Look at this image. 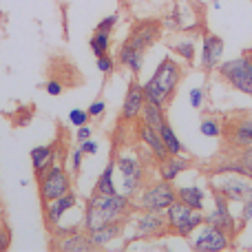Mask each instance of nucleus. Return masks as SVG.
<instances>
[{"label": "nucleus", "mask_w": 252, "mask_h": 252, "mask_svg": "<svg viewBox=\"0 0 252 252\" xmlns=\"http://www.w3.org/2000/svg\"><path fill=\"white\" fill-rule=\"evenodd\" d=\"M215 2H219V0H215Z\"/></svg>", "instance_id": "nucleus-43"}, {"label": "nucleus", "mask_w": 252, "mask_h": 252, "mask_svg": "<svg viewBox=\"0 0 252 252\" xmlns=\"http://www.w3.org/2000/svg\"><path fill=\"white\" fill-rule=\"evenodd\" d=\"M210 190H217L230 204H244L252 197V179L239 173H221L210 177Z\"/></svg>", "instance_id": "nucleus-6"}, {"label": "nucleus", "mask_w": 252, "mask_h": 252, "mask_svg": "<svg viewBox=\"0 0 252 252\" xmlns=\"http://www.w3.org/2000/svg\"><path fill=\"white\" fill-rule=\"evenodd\" d=\"M230 153L237 157V161H239L241 175H246V177L252 179V146L241 148V151H230Z\"/></svg>", "instance_id": "nucleus-30"}, {"label": "nucleus", "mask_w": 252, "mask_h": 252, "mask_svg": "<svg viewBox=\"0 0 252 252\" xmlns=\"http://www.w3.org/2000/svg\"><path fill=\"white\" fill-rule=\"evenodd\" d=\"M89 241H91L93 250H102L111 244V241H118L120 237L124 235V221H111L104 223L100 228H93V230L87 232Z\"/></svg>", "instance_id": "nucleus-17"}, {"label": "nucleus", "mask_w": 252, "mask_h": 252, "mask_svg": "<svg viewBox=\"0 0 252 252\" xmlns=\"http://www.w3.org/2000/svg\"><path fill=\"white\" fill-rule=\"evenodd\" d=\"M91 135H93V130H91V126H89V124L78 126V133H75L78 142H84V139H91Z\"/></svg>", "instance_id": "nucleus-41"}, {"label": "nucleus", "mask_w": 252, "mask_h": 252, "mask_svg": "<svg viewBox=\"0 0 252 252\" xmlns=\"http://www.w3.org/2000/svg\"><path fill=\"white\" fill-rule=\"evenodd\" d=\"M11 246V232L7 226H0V250H7Z\"/></svg>", "instance_id": "nucleus-38"}, {"label": "nucleus", "mask_w": 252, "mask_h": 252, "mask_svg": "<svg viewBox=\"0 0 252 252\" xmlns=\"http://www.w3.org/2000/svg\"><path fill=\"white\" fill-rule=\"evenodd\" d=\"M104 111H106V102L104 100H95L87 109V113H89V118H102V115H104Z\"/></svg>", "instance_id": "nucleus-37"}, {"label": "nucleus", "mask_w": 252, "mask_h": 252, "mask_svg": "<svg viewBox=\"0 0 252 252\" xmlns=\"http://www.w3.org/2000/svg\"><path fill=\"white\" fill-rule=\"evenodd\" d=\"M118 20H120V13H111V16H106V18H102L100 22H97V27H95V31H113V27L118 25Z\"/></svg>", "instance_id": "nucleus-35"}, {"label": "nucleus", "mask_w": 252, "mask_h": 252, "mask_svg": "<svg viewBox=\"0 0 252 252\" xmlns=\"http://www.w3.org/2000/svg\"><path fill=\"white\" fill-rule=\"evenodd\" d=\"M82 159H84V151L82 148H75V151L69 153L66 161H69V173L71 175H78L80 168H82Z\"/></svg>", "instance_id": "nucleus-31"}, {"label": "nucleus", "mask_w": 252, "mask_h": 252, "mask_svg": "<svg viewBox=\"0 0 252 252\" xmlns=\"http://www.w3.org/2000/svg\"><path fill=\"white\" fill-rule=\"evenodd\" d=\"M137 135H139V142L153 153V157H155L157 161L168 157V148H166L164 139H161V135L157 128H153V126L142 122V124H137Z\"/></svg>", "instance_id": "nucleus-18"}, {"label": "nucleus", "mask_w": 252, "mask_h": 252, "mask_svg": "<svg viewBox=\"0 0 252 252\" xmlns=\"http://www.w3.org/2000/svg\"><path fill=\"white\" fill-rule=\"evenodd\" d=\"M182 78H184L182 64L170 56L161 58V62L157 64V69L153 71V75L142 84L146 102H153V104L164 106L166 109L168 102L173 100V95H175V91H177Z\"/></svg>", "instance_id": "nucleus-2"}, {"label": "nucleus", "mask_w": 252, "mask_h": 252, "mask_svg": "<svg viewBox=\"0 0 252 252\" xmlns=\"http://www.w3.org/2000/svg\"><path fill=\"white\" fill-rule=\"evenodd\" d=\"M29 155H31V164H33L35 177H40L44 170H49L51 166H56L58 159H60V151H58L56 146H51V144H44V146L31 148Z\"/></svg>", "instance_id": "nucleus-19"}, {"label": "nucleus", "mask_w": 252, "mask_h": 252, "mask_svg": "<svg viewBox=\"0 0 252 252\" xmlns=\"http://www.w3.org/2000/svg\"><path fill=\"white\" fill-rule=\"evenodd\" d=\"M139 120H142L144 124L153 126V128H159V126L164 124L168 118H166L164 106H157V104H153V102H146V104H144V109H142Z\"/></svg>", "instance_id": "nucleus-25"}, {"label": "nucleus", "mask_w": 252, "mask_h": 252, "mask_svg": "<svg viewBox=\"0 0 252 252\" xmlns=\"http://www.w3.org/2000/svg\"><path fill=\"white\" fill-rule=\"evenodd\" d=\"M53 248L60 252H89V250H93V246H91V241H89L87 230L80 228V230H75V232L58 237Z\"/></svg>", "instance_id": "nucleus-20"}, {"label": "nucleus", "mask_w": 252, "mask_h": 252, "mask_svg": "<svg viewBox=\"0 0 252 252\" xmlns=\"http://www.w3.org/2000/svg\"><path fill=\"white\" fill-rule=\"evenodd\" d=\"M95 64H97V71L104 75L113 73L115 71V58L111 56V53H104V56H97L95 58Z\"/></svg>", "instance_id": "nucleus-32"}, {"label": "nucleus", "mask_w": 252, "mask_h": 252, "mask_svg": "<svg viewBox=\"0 0 252 252\" xmlns=\"http://www.w3.org/2000/svg\"><path fill=\"white\" fill-rule=\"evenodd\" d=\"M213 192V210L210 213H204V223H210V226H217V228H221V230H226V232H230L232 235V239H235L239 232H237V219H235V215L230 213V201L226 199V197L221 195V192H217V190H210Z\"/></svg>", "instance_id": "nucleus-12"}, {"label": "nucleus", "mask_w": 252, "mask_h": 252, "mask_svg": "<svg viewBox=\"0 0 252 252\" xmlns=\"http://www.w3.org/2000/svg\"><path fill=\"white\" fill-rule=\"evenodd\" d=\"M199 133L204 135V137H221L223 135V124L219 122L217 118H201L199 122Z\"/></svg>", "instance_id": "nucleus-29"}, {"label": "nucleus", "mask_w": 252, "mask_h": 252, "mask_svg": "<svg viewBox=\"0 0 252 252\" xmlns=\"http://www.w3.org/2000/svg\"><path fill=\"white\" fill-rule=\"evenodd\" d=\"M71 188H73V179H71V173L62 164L51 166V168L44 170L38 177V192L42 204L66 195Z\"/></svg>", "instance_id": "nucleus-7"}, {"label": "nucleus", "mask_w": 252, "mask_h": 252, "mask_svg": "<svg viewBox=\"0 0 252 252\" xmlns=\"http://www.w3.org/2000/svg\"><path fill=\"white\" fill-rule=\"evenodd\" d=\"M118 62L122 66H126L133 75H137L139 71H142V66H144V53L137 51V49H133L124 40V42L120 44V49H118Z\"/></svg>", "instance_id": "nucleus-22"}, {"label": "nucleus", "mask_w": 252, "mask_h": 252, "mask_svg": "<svg viewBox=\"0 0 252 252\" xmlns=\"http://www.w3.org/2000/svg\"><path fill=\"white\" fill-rule=\"evenodd\" d=\"M248 58H250V62H252V49H250V51H248Z\"/></svg>", "instance_id": "nucleus-42"}, {"label": "nucleus", "mask_w": 252, "mask_h": 252, "mask_svg": "<svg viewBox=\"0 0 252 252\" xmlns=\"http://www.w3.org/2000/svg\"><path fill=\"white\" fill-rule=\"evenodd\" d=\"M133 201L124 192H115V195H100L93 192L87 199V208H84L82 217V230H93L104 223L111 221H126L133 210Z\"/></svg>", "instance_id": "nucleus-1"}, {"label": "nucleus", "mask_w": 252, "mask_h": 252, "mask_svg": "<svg viewBox=\"0 0 252 252\" xmlns=\"http://www.w3.org/2000/svg\"><path fill=\"white\" fill-rule=\"evenodd\" d=\"M252 221V197L248 201H244V206H241V215H239V228H237V232H241L246 226Z\"/></svg>", "instance_id": "nucleus-33"}, {"label": "nucleus", "mask_w": 252, "mask_h": 252, "mask_svg": "<svg viewBox=\"0 0 252 252\" xmlns=\"http://www.w3.org/2000/svg\"><path fill=\"white\" fill-rule=\"evenodd\" d=\"M177 201V188H173V182H159L148 184L137 192L135 208L137 210H151V213H166L170 204Z\"/></svg>", "instance_id": "nucleus-4"}, {"label": "nucleus", "mask_w": 252, "mask_h": 252, "mask_svg": "<svg viewBox=\"0 0 252 252\" xmlns=\"http://www.w3.org/2000/svg\"><path fill=\"white\" fill-rule=\"evenodd\" d=\"M159 35H161V22L148 18V20L135 22L130 33H128V38H126V42H128L133 49H137V51L146 53L148 49L159 40Z\"/></svg>", "instance_id": "nucleus-13"}, {"label": "nucleus", "mask_w": 252, "mask_h": 252, "mask_svg": "<svg viewBox=\"0 0 252 252\" xmlns=\"http://www.w3.org/2000/svg\"><path fill=\"white\" fill-rule=\"evenodd\" d=\"M133 232L126 241H139V239H161L168 235V223H166L164 213H151V210H139V215L130 221Z\"/></svg>", "instance_id": "nucleus-8"}, {"label": "nucleus", "mask_w": 252, "mask_h": 252, "mask_svg": "<svg viewBox=\"0 0 252 252\" xmlns=\"http://www.w3.org/2000/svg\"><path fill=\"white\" fill-rule=\"evenodd\" d=\"M177 199L182 201V204L195 208V210L206 208V190L199 188V186H179L177 188Z\"/></svg>", "instance_id": "nucleus-23"}, {"label": "nucleus", "mask_w": 252, "mask_h": 252, "mask_svg": "<svg viewBox=\"0 0 252 252\" xmlns=\"http://www.w3.org/2000/svg\"><path fill=\"white\" fill-rule=\"evenodd\" d=\"M78 206V195L73 190H69L66 195L58 197V199H51L47 204H42L44 208V221H47L49 228H56L62 223V217H64L69 210H73Z\"/></svg>", "instance_id": "nucleus-15"}, {"label": "nucleus", "mask_w": 252, "mask_h": 252, "mask_svg": "<svg viewBox=\"0 0 252 252\" xmlns=\"http://www.w3.org/2000/svg\"><path fill=\"white\" fill-rule=\"evenodd\" d=\"M89 47H91L93 56H104V53H109L111 49V33L109 31H95V33L91 35V40H89Z\"/></svg>", "instance_id": "nucleus-27"}, {"label": "nucleus", "mask_w": 252, "mask_h": 252, "mask_svg": "<svg viewBox=\"0 0 252 252\" xmlns=\"http://www.w3.org/2000/svg\"><path fill=\"white\" fill-rule=\"evenodd\" d=\"M80 148L84 151V155H95L97 153V142H93V139H84V142H80Z\"/></svg>", "instance_id": "nucleus-39"}, {"label": "nucleus", "mask_w": 252, "mask_h": 252, "mask_svg": "<svg viewBox=\"0 0 252 252\" xmlns=\"http://www.w3.org/2000/svg\"><path fill=\"white\" fill-rule=\"evenodd\" d=\"M232 235L217 226H210V223H204V226L197 228V235L192 237L190 246L192 250L197 252H223L230 248Z\"/></svg>", "instance_id": "nucleus-10"}, {"label": "nucleus", "mask_w": 252, "mask_h": 252, "mask_svg": "<svg viewBox=\"0 0 252 252\" xmlns=\"http://www.w3.org/2000/svg\"><path fill=\"white\" fill-rule=\"evenodd\" d=\"M157 130H159L161 139H164L166 148H168V155H184V153H186V148H184V144L179 142V137L175 135V130H173V126L168 124V120H166Z\"/></svg>", "instance_id": "nucleus-26"}, {"label": "nucleus", "mask_w": 252, "mask_h": 252, "mask_svg": "<svg viewBox=\"0 0 252 252\" xmlns=\"http://www.w3.org/2000/svg\"><path fill=\"white\" fill-rule=\"evenodd\" d=\"M170 49H173V51L177 53L184 62H186V64H192V62H195L197 47H195V42H192V40H179V42L170 44Z\"/></svg>", "instance_id": "nucleus-28"}, {"label": "nucleus", "mask_w": 252, "mask_h": 252, "mask_svg": "<svg viewBox=\"0 0 252 252\" xmlns=\"http://www.w3.org/2000/svg\"><path fill=\"white\" fill-rule=\"evenodd\" d=\"M188 100H190L192 109H201V106H204V102H206V91L201 87L190 89V93H188Z\"/></svg>", "instance_id": "nucleus-34"}, {"label": "nucleus", "mask_w": 252, "mask_h": 252, "mask_svg": "<svg viewBox=\"0 0 252 252\" xmlns=\"http://www.w3.org/2000/svg\"><path fill=\"white\" fill-rule=\"evenodd\" d=\"M223 137H226L228 151H241L252 146V113L235 115L223 124Z\"/></svg>", "instance_id": "nucleus-11"}, {"label": "nucleus", "mask_w": 252, "mask_h": 252, "mask_svg": "<svg viewBox=\"0 0 252 252\" xmlns=\"http://www.w3.org/2000/svg\"><path fill=\"white\" fill-rule=\"evenodd\" d=\"M223 60V40L219 35L204 31L201 38V69L204 73H213Z\"/></svg>", "instance_id": "nucleus-14"}, {"label": "nucleus", "mask_w": 252, "mask_h": 252, "mask_svg": "<svg viewBox=\"0 0 252 252\" xmlns=\"http://www.w3.org/2000/svg\"><path fill=\"white\" fill-rule=\"evenodd\" d=\"M146 104V97H144V89L139 82H130L128 89H126V95L122 102V120L124 122H137L139 115H142V109Z\"/></svg>", "instance_id": "nucleus-16"}, {"label": "nucleus", "mask_w": 252, "mask_h": 252, "mask_svg": "<svg viewBox=\"0 0 252 252\" xmlns=\"http://www.w3.org/2000/svg\"><path fill=\"white\" fill-rule=\"evenodd\" d=\"M44 91H47L49 95H60V93H62V84L58 82V80H49V82L44 84Z\"/></svg>", "instance_id": "nucleus-40"}, {"label": "nucleus", "mask_w": 252, "mask_h": 252, "mask_svg": "<svg viewBox=\"0 0 252 252\" xmlns=\"http://www.w3.org/2000/svg\"><path fill=\"white\" fill-rule=\"evenodd\" d=\"M115 159H111L109 164H106V168L102 170V175L97 177L95 182V192H100V195H115V192H120V188L115 186Z\"/></svg>", "instance_id": "nucleus-24"}, {"label": "nucleus", "mask_w": 252, "mask_h": 252, "mask_svg": "<svg viewBox=\"0 0 252 252\" xmlns=\"http://www.w3.org/2000/svg\"><path fill=\"white\" fill-rule=\"evenodd\" d=\"M115 168L122 175V190L124 195H128L133 199L139 190L144 188V164L139 161V157L135 155H126V153H120L115 157Z\"/></svg>", "instance_id": "nucleus-9"}, {"label": "nucleus", "mask_w": 252, "mask_h": 252, "mask_svg": "<svg viewBox=\"0 0 252 252\" xmlns=\"http://www.w3.org/2000/svg\"><path fill=\"white\" fill-rule=\"evenodd\" d=\"M188 168H190V161L184 159L182 155H168L166 159L157 161V175H159V179H164V182H175V179Z\"/></svg>", "instance_id": "nucleus-21"}, {"label": "nucleus", "mask_w": 252, "mask_h": 252, "mask_svg": "<svg viewBox=\"0 0 252 252\" xmlns=\"http://www.w3.org/2000/svg\"><path fill=\"white\" fill-rule=\"evenodd\" d=\"M166 223H168V235L182 237L188 239L192 237V232H197V228L204 226V210H195L190 206L182 204V201H175L166 208Z\"/></svg>", "instance_id": "nucleus-3"}, {"label": "nucleus", "mask_w": 252, "mask_h": 252, "mask_svg": "<svg viewBox=\"0 0 252 252\" xmlns=\"http://www.w3.org/2000/svg\"><path fill=\"white\" fill-rule=\"evenodd\" d=\"M217 73L237 93H244V95L252 97V62H250L248 53H244L239 58H232V60H226V62L221 60V64L217 66Z\"/></svg>", "instance_id": "nucleus-5"}, {"label": "nucleus", "mask_w": 252, "mask_h": 252, "mask_svg": "<svg viewBox=\"0 0 252 252\" xmlns=\"http://www.w3.org/2000/svg\"><path fill=\"white\" fill-rule=\"evenodd\" d=\"M89 122V113L87 111H82V109H73L69 113V124H73V126H82V124H87Z\"/></svg>", "instance_id": "nucleus-36"}]
</instances>
